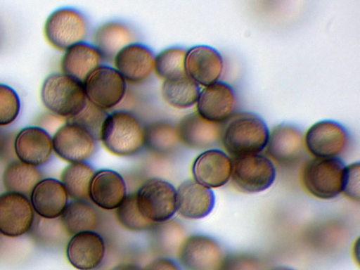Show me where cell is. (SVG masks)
<instances>
[{"label":"cell","mask_w":360,"mask_h":270,"mask_svg":"<svg viewBox=\"0 0 360 270\" xmlns=\"http://www.w3.org/2000/svg\"><path fill=\"white\" fill-rule=\"evenodd\" d=\"M95 171L87 162L69 163L63 169L60 181L72 200H89V190Z\"/></svg>","instance_id":"obj_30"},{"label":"cell","mask_w":360,"mask_h":270,"mask_svg":"<svg viewBox=\"0 0 360 270\" xmlns=\"http://www.w3.org/2000/svg\"><path fill=\"white\" fill-rule=\"evenodd\" d=\"M224 69L220 52L207 45H197L187 49L185 57L186 75L199 86H207L219 81Z\"/></svg>","instance_id":"obj_15"},{"label":"cell","mask_w":360,"mask_h":270,"mask_svg":"<svg viewBox=\"0 0 360 270\" xmlns=\"http://www.w3.org/2000/svg\"><path fill=\"white\" fill-rule=\"evenodd\" d=\"M177 258L186 270H219L225 259L219 244L203 234L183 239L177 248Z\"/></svg>","instance_id":"obj_9"},{"label":"cell","mask_w":360,"mask_h":270,"mask_svg":"<svg viewBox=\"0 0 360 270\" xmlns=\"http://www.w3.org/2000/svg\"><path fill=\"white\" fill-rule=\"evenodd\" d=\"M143 270H181V269L173 260L160 257L150 262Z\"/></svg>","instance_id":"obj_36"},{"label":"cell","mask_w":360,"mask_h":270,"mask_svg":"<svg viewBox=\"0 0 360 270\" xmlns=\"http://www.w3.org/2000/svg\"><path fill=\"white\" fill-rule=\"evenodd\" d=\"M269 135V127L259 115L240 112L223 123L220 141L230 155L237 158L262 152Z\"/></svg>","instance_id":"obj_1"},{"label":"cell","mask_w":360,"mask_h":270,"mask_svg":"<svg viewBox=\"0 0 360 270\" xmlns=\"http://www.w3.org/2000/svg\"><path fill=\"white\" fill-rule=\"evenodd\" d=\"M82 84L87 101L106 111L117 106L127 91V82L120 72L103 64L93 70Z\"/></svg>","instance_id":"obj_8"},{"label":"cell","mask_w":360,"mask_h":270,"mask_svg":"<svg viewBox=\"0 0 360 270\" xmlns=\"http://www.w3.org/2000/svg\"><path fill=\"white\" fill-rule=\"evenodd\" d=\"M186 51L176 46L163 49L155 56L153 72L163 81L187 76L185 71Z\"/></svg>","instance_id":"obj_31"},{"label":"cell","mask_w":360,"mask_h":270,"mask_svg":"<svg viewBox=\"0 0 360 270\" xmlns=\"http://www.w3.org/2000/svg\"><path fill=\"white\" fill-rule=\"evenodd\" d=\"M99 219L97 210L86 200L68 202L59 217L65 233L71 236L83 231H96Z\"/></svg>","instance_id":"obj_27"},{"label":"cell","mask_w":360,"mask_h":270,"mask_svg":"<svg viewBox=\"0 0 360 270\" xmlns=\"http://www.w3.org/2000/svg\"><path fill=\"white\" fill-rule=\"evenodd\" d=\"M236 95L233 87L223 81L205 86L196 103V112L204 119L218 124L224 123L236 107Z\"/></svg>","instance_id":"obj_14"},{"label":"cell","mask_w":360,"mask_h":270,"mask_svg":"<svg viewBox=\"0 0 360 270\" xmlns=\"http://www.w3.org/2000/svg\"><path fill=\"white\" fill-rule=\"evenodd\" d=\"M40 98L52 114L65 120L77 115L87 99L83 84L62 72H53L44 80Z\"/></svg>","instance_id":"obj_3"},{"label":"cell","mask_w":360,"mask_h":270,"mask_svg":"<svg viewBox=\"0 0 360 270\" xmlns=\"http://www.w3.org/2000/svg\"><path fill=\"white\" fill-rule=\"evenodd\" d=\"M35 214L29 197L11 191L0 194V234L17 238L28 233Z\"/></svg>","instance_id":"obj_12"},{"label":"cell","mask_w":360,"mask_h":270,"mask_svg":"<svg viewBox=\"0 0 360 270\" xmlns=\"http://www.w3.org/2000/svg\"><path fill=\"white\" fill-rule=\"evenodd\" d=\"M135 40L136 34L130 26L119 20H110L100 25L94 30L91 44L103 60H113L121 49Z\"/></svg>","instance_id":"obj_24"},{"label":"cell","mask_w":360,"mask_h":270,"mask_svg":"<svg viewBox=\"0 0 360 270\" xmlns=\"http://www.w3.org/2000/svg\"><path fill=\"white\" fill-rule=\"evenodd\" d=\"M200 86L188 76L163 81L161 94L164 101L176 109H187L195 105Z\"/></svg>","instance_id":"obj_29"},{"label":"cell","mask_w":360,"mask_h":270,"mask_svg":"<svg viewBox=\"0 0 360 270\" xmlns=\"http://www.w3.org/2000/svg\"><path fill=\"white\" fill-rule=\"evenodd\" d=\"M1 30H0V40H1Z\"/></svg>","instance_id":"obj_41"},{"label":"cell","mask_w":360,"mask_h":270,"mask_svg":"<svg viewBox=\"0 0 360 270\" xmlns=\"http://www.w3.org/2000/svg\"><path fill=\"white\" fill-rule=\"evenodd\" d=\"M144 127L131 112L115 110L104 120L98 141L114 155L133 156L144 148Z\"/></svg>","instance_id":"obj_2"},{"label":"cell","mask_w":360,"mask_h":270,"mask_svg":"<svg viewBox=\"0 0 360 270\" xmlns=\"http://www.w3.org/2000/svg\"><path fill=\"white\" fill-rule=\"evenodd\" d=\"M43 179V174L37 167L18 160L7 164L2 173V184L6 191L30 196L37 184Z\"/></svg>","instance_id":"obj_28"},{"label":"cell","mask_w":360,"mask_h":270,"mask_svg":"<svg viewBox=\"0 0 360 270\" xmlns=\"http://www.w3.org/2000/svg\"><path fill=\"white\" fill-rule=\"evenodd\" d=\"M222 125L204 119L196 111L187 114L176 124L179 143L191 149H210L220 141Z\"/></svg>","instance_id":"obj_20"},{"label":"cell","mask_w":360,"mask_h":270,"mask_svg":"<svg viewBox=\"0 0 360 270\" xmlns=\"http://www.w3.org/2000/svg\"><path fill=\"white\" fill-rule=\"evenodd\" d=\"M127 195V185L122 176L110 169L95 171L91 179L89 200L105 210H115Z\"/></svg>","instance_id":"obj_21"},{"label":"cell","mask_w":360,"mask_h":270,"mask_svg":"<svg viewBox=\"0 0 360 270\" xmlns=\"http://www.w3.org/2000/svg\"><path fill=\"white\" fill-rule=\"evenodd\" d=\"M13 149L18 160L37 167L42 166L53 153L52 136L41 127H25L17 133Z\"/></svg>","instance_id":"obj_16"},{"label":"cell","mask_w":360,"mask_h":270,"mask_svg":"<svg viewBox=\"0 0 360 270\" xmlns=\"http://www.w3.org/2000/svg\"><path fill=\"white\" fill-rule=\"evenodd\" d=\"M176 191V212L185 219L203 218L214 208L215 197L212 189L194 180L183 181Z\"/></svg>","instance_id":"obj_23"},{"label":"cell","mask_w":360,"mask_h":270,"mask_svg":"<svg viewBox=\"0 0 360 270\" xmlns=\"http://www.w3.org/2000/svg\"><path fill=\"white\" fill-rule=\"evenodd\" d=\"M345 162L340 158H314L304 165L302 181L313 196L330 200L342 193Z\"/></svg>","instance_id":"obj_5"},{"label":"cell","mask_w":360,"mask_h":270,"mask_svg":"<svg viewBox=\"0 0 360 270\" xmlns=\"http://www.w3.org/2000/svg\"><path fill=\"white\" fill-rule=\"evenodd\" d=\"M232 160L224 151L210 148L199 154L192 164L193 180L209 188H219L230 179Z\"/></svg>","instance_id":"obj_19"},{"label":"cell","mask_w":360,"mask_h":270,"mask_svg":"<svg viewBox=\"0 0 360 270\" xmlns=\"http://www.w3.org/2000/svg\"><path fill=\"white\" fill-rule=\"evenodd\" d=\"M105 244L102 236L96 231H87L71 236L66 246L69 263L79 270H93L102 262Z\"/></svg>","instance_id":"obj_18"},{"label":"cell","mask_w":360,"mask_h":270,"mask_svg":"<svg viewBox=\"0 0 360 270\" xmlns=\"http://www.w3.org/2000/svg\"><path fill=\"white\" fill-rule=\"evenodd\" d=\"M142 215L155 224L168 221L176 212V191L166 180L151 178L135 192Z\"/></svg>","instance_id":"obj_6"},{"label":"cell","mask_w":360,"mask_h":270,"mask_svg":"<svg viewBox=\"0 0 360 270\" xmlns=\"http://www.w3.org/2000/svg\"><path fill=\"white\" fill-rule=\"evenodd\" d=\"M354 257L356 259L357 263L359 264V239L356 240V243L354 245Z\"/></svg>","instance_id":"obj_38"},{"label":"cell","mask_w":360,"mask_h":270,"mask_svg":"<svg viewBox=\"0 0 360 270\" xmlns=\"http://www.w3.org/2000/svg\"><path fill=\"white\" fill-rule=\"evenodd\" d=\"M265 148L271 159L284 166L300 161L306 149L302 131L286 123L279 124L269 131Z\"/></svg>","instance_id":"obj_13"},{"label":"cell","mask_w":360,"mask_h":270,"mask_svg":"<svg viewBox=\"0 0 360 270\" xmlns=\"http://www.w3.org/2000/svg\"><path fill=\"white\" fill-rule=\"evenodd\" d=\"M231 178L239 191L258 193L272 185L276 169L271 160L260 153L240 156L232 160Z\"/></svg>","instance_id":"obj_7"},{"label":"cell","mask_w":360,"mask_h":270,"mask_svg":"<svg viewBox=\"0 0 360 270\" xmlns=\"http://www.w3.org/2000/svg\"><path fill=\"white\" fill-rule=\"evenodd\" d=\"M154 58L155 55L148 46L135 41L121 49L112 61L114 68L126 82L137 84L150 77Z\"/></svg>","instance_id":"obj_17"},{"label":"cell","mask_w":360,"mask_h":270,"mask_svg":"<svg viewBox=\"0 0 360 270\" xmlns=\"http://www.w3.org/2000/svg\"><path fill=\"white\" fill-rule=\"evenodd\" d=\"M4 145V138L2 132L0 130V153L2 150Z\"/></svg>","instance_id":"obj_39"},{"label":"cell","mask_w":360,"mask_h":270,"mask_svg":"<svg viewBox=\"0 0 360 270\" xmlns=\"http://www.w3.org/2000/svg\"><path fill=\"white\" fill-rule=\"evenodd\" d=\"M97 141L83 127L67 121L52 136L53 153L68 163L87 162L96 153Z\"/></svg>","instance_id":"obj_10"},{"label":"cell","mask_w":360,"mask_h":270,"mask_svg":"<svg viewBox=\"0 0 360 270\" xmlns=\"http://www.w3.org/2000/svg\"><path fill=\"white\" fill-rule=\"evenodd\" d=\"M108 115L106 110L87 101L77 115L65 121L83 127L98 141L103 123Z\"/></svg>","instance_id":"obj_33"},{"label":"cell","mask_w":360,"mask_h":270,"mask_svg":"<svg viewBox=\"0 0 360 270\" xmlns=\"http://www.w3.org/2000/svg\"><path fill=\"white\" fill-rule=\"evenodd\" d=\"M342 193L349 198L357 201L360 199V164L353 162L345 166L342 183Z\"/></svg>","instance_id":"obj_35"},{"label":"cell","mask_w":360,"mask_h":270,"mask_svg":"<svg viewBox=\"0 0 360 270\" xmlns=\"http://www.w3.org/2000/svg\"><path fill=\"white\" fill-rule=\"evenodd\" d=\"M272 270H294V269L289 268V267H286V266H279V267H276Z\"/></svg>","instance_id":"obj_40"},{"label":"cell","mask_w":360,"mask_h":270,"mask_svg":"<svg viewBox=\"0 0 360 270\" xmlns=\"http://www.w3.org/2000/svg\"><path fill=\"white\" fill-rule=\"evenodd\" d=\"M20 108V98L15 90L0 83V127L13 123L19 116Z\"/></svg>","instance_id":"obj_34"},{"label":"cell","mask_w":360,"mask_h":270,"mask_svg":"<svg viewBox=\"0 0 360 270\" xmlns=\"http://www.w3.org/2000/svg\"><path fill=\"white\" fill-rule=\"evenodd\" d=\"M304 141L306 149L314 158H338L349 146V134L340 123L326 120L309 127Z\"/></svg>","instance_id":"obj_11"},{"label":"cell","mask_w":360,"mask_h":270,"mask_svg":"<svg viewBox=\"0 0 360 270\" xmlns=\"http://www.w3.org/2000/svg\"><path fill=\"white\" fill-rule=\"evenodd\" d=\"M103 59L91 44L82 41L67 49L60 60L61 72L83 83L87 76L102 65Z\"/></svg>","instance_id":"obj_25"},{"label":"cell","mask_w":360,"mask_h":270,"mask_svg":"<svg viewBox=\"0 0 360 270\" xmlns=\"http://www.w3.org/2000/svg\"><path fill=\"white\" fill-rule=\"evenodd\" d=\"M112 270H143L137 265L133 264H120L114 267Z\"/></svg>","instance_id":"obj_37"},{"label":"cell","mask_w":360,"mask_h":270,"mask_svg":"<svg viewBox=\"0 0 360 270\" xmlns=\"http://www.w3.org/2000/svg\"><path fill=\"white\" fill-rule=\"evenodd\" d=\"M117 222L125 229L140 232L153 229L156 224L144 217L139 211L135 193L127 194L120 205L115 210Z\"/></svg>","instance_id":"obj_32"},{"label":"cell","mask_w":360,"mask_h":270,"mask_svg":"<svg viewBox=\"0 0 360 270\" xmlns=\"http://www.w3.org/2000/svg\"><path fill=\"white\" fill-rule=\"evenodd\" d=\"M180 144L176 124L167 120H156L144 127V148L158 157H166Z\"/></svg>","instance_id":"obj_26"},{"label":"cell","mask_w":360,"mask_h":270,"mask_svg":"<svg viewBox=\"0 0 360 270\" xmlns=\"http://www.w3.org/2000/svg\"><path fill=\"white\" fill-rule=\"evenodd\" d=\"M29 198L35 214L46 219H58L69 202L64 186L54 178L40 180Z\"/></svg>","instance_id":"obj_22"},{"label":"cell","mask_w":360,"mask_h":270,"mask_svg":"<svg viewBox=\"0 0 360 270\" xmlns=\"http://www.w3.org/2000/svg\"><path fill=\"white\" fill-rule=\"evenodd\" d=\"M89 30L86 15L77 8L63 6L54 10L46 18L44 34L55 49L65 51L69 47L85 41Z\"/></svg>","instance_id":"obj_4"}]
</instances>
